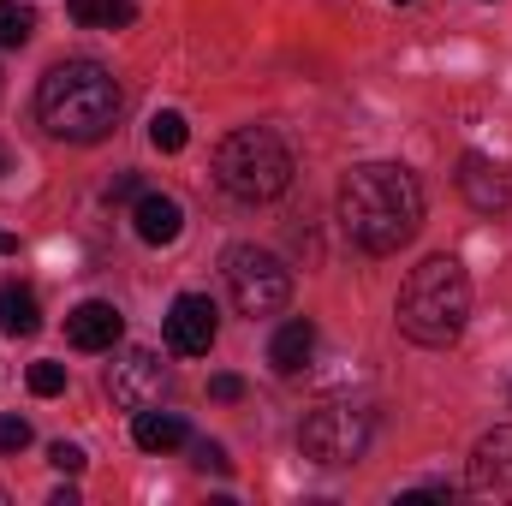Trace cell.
<instances>
[{
  "label": "cell",
  "mask_w": 512,
  "mask_h": 506,
  "mask_svg": "<svg viewBox=\"0 0 512 506\" xmlns=\"http://www.w3.org/2000/svg\"><path fill=\"white\" fill-rule=\"evenodd\" d=\"M340 227L358 251L393 256L423 227V185L399 161H364L340 185Z\"/></svg>",
  "instance_id": "1"
},
{
  "label": "cell",
  "mask_w": 512,
  "mask_h": 506,
  "mask_svg": "<svg viewBox=\"0 0 512 506\" xmlns=\"http://www.w3.org/2000/svg\"><path fill=\"white\" fill-rule=\"evenodd\" d=\"M36 120L48 137L66 143H102L120 120V84L102 60H60L36 90Z\"/></svg>",
  "instance_id": "2"
},
{
  "label": "cell",
  "mask_w": 512,
  "mask_h": 506,
  "mask_svg": "<svg viewBox=\"0 0 512 506\" xmlns=\"http://www.w3.org/2000/svg\"><path fill=\"white\" fill-rule=\"evenodd\" d=\"M393 316H399L405 340H417L429 352L453 346L465 334V322H471V274H465V262L459 256H423L411 268Z\"/></svg>",
  "instance_id": "3"
},
{
  "label": "cell",
  "mask_w": 512,
  "mask_h": 506,
  "mask_svg": "<svg viewBox=\"0 0 512 506\" xmlns=\"http://www.w3.org/2000/svg\"><path fill=\"white\" fill-rule=\"evenodd\" d=\"M292 149L274 137L268 126H245L233 137H221L215 149V185L239 203H274L292 185Z\"/></svg>",
  "instance_id": "4"
},
{
  "label": "cell",
  "mask_w": 512,
  "mask_h": 506,
  "mask_svg": "<svg viewBox=\"0 0 512 506\" xmlns=\"http://www.w3.org/2000/svg\"><path fill=\"white\" fill-rule=\"evenodd\" d=\"M227 292L245 316H280L292 304V268L262 245H233L227 251Z\"/></svg>",
  "instance_id": "5"
},
{
  "label": "cell",
  "mask_w": 512,
  "mask_h": 506,
  "mask_svg": "<svg viewBox=\"0 0 512 506\" xmlns=\"http://www.w3.org/2000/svg\"><path fill=\"white\" fill-rule=\"evenodd\" d=\"M298 447L316 465H358L364 447H370V411H358V405H316L304 417V429H298Z\"/></svg>",
  "instance_id": "6"
},
{
  "label": "cell",
  "mask_w": 512,
  "mask_h": 506,
  "mask_svg": "<svg viewBox=\"0 0 512 506\" xmlns=\"http://www.w3.org/2000/svg\"><path fill=\"white\" fill-rule=\"evenodd\" d=\"M108 393H114V405L143 411V405H155V399L167 393V364H161L149 346H126V352L114 358V370H108Z\"/></svg>",
  "instance_id": "7"
},
{
  "label": "cell",
  "mask_w": 512,
  "mask_h": 506,
  "mask_svg": "<svg viewBox=\"0 0 512 506\" xmlns=\"http://www.w3.org/2000/svg\"><path fill=\"white\" fill-rule=\"evenodd\" d=\"M215 334H221V310H215V298H203V292H179L173 310H167V346H173L179 358H209Z\"/></svg>",
  "instance_id": "8"
},
{
  "label": "cell",
  "mask_w": 512,
  "mask_h": 506,
  "mask_svg": "<svg viewBox=\"0 0 512 506\" xmlns=\"http://www.w3.org/2000/svg\"><path fill=\"white\" fill-rule=\"evenodd\" d=\"M471 495H512V423L489 429L471 447Z\"/></svg>",
  "instance_id": "9"
},
{
  "label": "cell",
  "mask_w": 512,
  "mask_h": 506,
  "mask_svg": "<svg viewBox=\"0 0 512 506\" xmlns=\"http://www.w3.org/2000/svg\"><path fill=\"white\" fill-rule=\"evenodd\" d=\"M120 334H126V316H120L108 298H84V304L66 316V340H72L78 352H114Z\"/></svg>",
  "instance_id": "10"
},
{
  "label": "cell",
  "mask_w": 512,
  "mask_h": 506,
  "mask_svg": "<svg viewBox=\"0 0 512 506\" xmlns=\"http://www.w3.org/2000/svg\"><path fill=\"white\" fill-rule=\"evenodd\" d=\"M459 191H465V203H471L477 215H501V209L512 203L507 173H501V167H495L489 155H477V149H471V155L459 161Z\"/></svg>",
  "instance_id": "11"
},
{
  "label": "cell",
  "mask_w": 512,
  "mask_h": 506,
  "mask_svg": "<svg viewBox=\"0 0 512 506\" xmlns=\"http://www.w3.org/2000/svg\"><path fill=\"white\" fill-rule=\"evenodd\" d=\"M131 233L143 239V245H173L179 233H185V209H179V197H167V191H143L137 203H131Z\"/></svg>",
  "instance_id": "12"
},
{
  "label": "cell",
  "mask_w": 512,
  "mask_h": 506,
  "mask_svg": "<svg viewBox=\"0 0 512 506\" xmlns=\"http://www.w3.org/2000/svg\"><path fill=\"white\" fill-rule=\"evenodd\" d=\"M310 358H316V322H304V316L280 322V334L268 340V364H274V376H298Z\"/></svg>",
  "instance_id": "13"
},
{
  "label": "cell",
  "mask_w": 512,
  "mask_h": 506,
  "mask_svg": "<svg viewBox=\"0 0 512 506\" xmlns=\"http://www.w3.org/2000/svg\"><path fill=\"white\" fill-rule=\"evenodd\" d=\"M131 441L143 447V453H173V447H185L191 441V429H185V417H173V411H137L131 417Z\"/></svg>",
  "instance_id": "14"
},
{
  "label": "cell",
  "mask_w": 512,
  "mask_h": 506,
  "mask_svg": "<svg viewBox=\"0 0 512 506\" xmlns=\"http://www.w3.org/2000/svg\"><path fill=\"white\" fill-rule=\"evenodd\" d=\"M42 328V304L30 286H0V334L6 340H30Z\"/></svg>",
  "instance_id": "15"
},
{
  "label": "cell",
  "mask_w": 512,
  "mask_h": 506,
  "mask_svg": "<svg viewBox=\"0 0 512 506\" xmlns=\"http://www.w3.org/2000/svg\"><path fill=\"white\" fill-rule=\"evenodd\" d=\"M149 143H155L161 155H179V149L191 143V126H185V114H173V108H161V114L149 120Z\"/></svg>",
  "instance_id": "16"
},
{
  "label": "cell",
  "mask_w": 512,
  "mask_h": 506,
  "mask_svg": "<svg viewBox=\"0 0 512 506\" xmlns=\"http://www.w3.org/2000/svg\"><path fill=\"white\" fill-rule=\"evenodd\" d=\"M30 30H36V12L18 0H0V48H24Z\"/></svg>",
  "instance_id": "17"
},
{
  "label": "cell",
  "mask_w": 512,
  "mask_h": 506,
  "mask_svg": "<svg viewBox=\"0 0 512 506\" xmlns=\"http://www.w3.org/2000/svg\"><path fill=\"white\" fill-rule=\"evenodd\" d=\"M30 393H36V399H54V393H66V364H54V358L30 364Z\"/></svg>",
  "instance_id": "18"
},
{
  "label": "cell",
  "mask_w": 512,
  "mask_h": 506,
  "mask_svg": "<svg viewBox=\"0 0 512 506\" xmlns=\"http://www.w3.org/2000/svg\"><path fill=\"white\" fill-rule=\"evenodd\" d=\"M48 465H54L60 477H78L90 459H84V447H78V441H54V447H48Z\"/></svg>",
  "instance_id": "19"
},
{
  "label": "cell",
  "mask_w": 512,
  "mask_h": 506,
  "mask_svg": "<svg viewBox=\"0 0 512 506\" xmlns=\"http://www.w3.org/2000/svg\"><path fill=\"white\" fill-rule=\"evenodd\" d=\"M191 465H197V471H215V477H227V471H233V459H227L215 441H197V447H191Z\"/></svg>",
  "instance_id": "20"
},
{
  "label": "cell",
  "mask_w": 512,
  "mask_h": 506,
  "mask_svg": "<svg viewBox=\"0 0 512 506\" xmlns=\"http://www.w3.org/2000/svg\"><path fill=\"white\" fill-rule=\"evenodd\" d=\"M30 447V423L24 417H0V453H24Z\"/></svg>",
  "instance_id": "21"
},
{
  "label": "cell",
  "mask_w": 512,
  "mask_h": 506,
  "mask_svg": "<svg viewBox=\"0 0 512 506\" xmlns=\"http://www.w3.org/2000/svg\"><path fill=\"white\" fill-rule=\"evenodd\" d=\"M209 393H215L221 405H233V399H245V376H233V370H221V376H209Z\"/></svg>",
  "instance_id": "22"
},
{
  "label": "cell",
  "mask_w": 512,
  "mask_h": 506,
  "mask_svg": "<svg viewBox=\"0 0 512 506\" xmlns=\"http://www.w3.org/2000/svg\"><path fill=\"white\" fill-rule=\"evenodd\" d=\"M131 18H137V6H131V0H108V6H102V30H126Z\"/></svg>",
  "instance_id": "23"
},
{
  "label": "cell",
  "mask_w": 512,
  "mask_h": 506,
  "mask_svg": "<svg viewBox=\"0 0 512 506\" xmlns=\"http://www.w3.org/2000/svg\"><path fill=\"white\" fill-rule=\"evenodd\" d=\"M102 6H108V0H66V12H72L78 24H102Z\"/></svg>",
  "instance_id": "24"
},
{
  "label": "cell",
  "mask_w": 512,
  "mask_h": 506,
  "mask_svg": "<svg viewBox=\"0 0 512 506\" xmlns=\"http://www.w3.org/2000/svg\"><path fill=\"white\" fill-rule=\"evenodd\" d=\"M108 197H114V203H137V197H143V185H137V173H120Z\"/></svg>",
  "instance_id": "25"
},
{
  "label": "cell",
  "mask_w": 512,
  "mask_h": 506,
  "mask_svg": "<svg viewBox=\"0 0 512 506\" xmlns=\"http://www.w3.org/2000/svg\"><path fill=\"white\" fill-rule=\"evenodd\" d=\"M18 251V239H12V233H0V256H12Z\"/></svg>",
  "instance_id": "26"
},
{
  "label": "cell",
  "mask_w": 512,
  "mask_h": 506,
  "mask_svg": "<svg viewBox=\"0 0 512 506\" xmlns=\"http://www.w3.org/2000/svg\"><path fill=\"white\" fill-rule=\"evenodd\" d=\"M6 167H12V155H6V143H0V179H6Z\"/></svg>",
  "instance_id": "27"
},
{
  "label": "cell",
  "mask_w": 512,
  "mask_h": 506,
  "mask_svg": "<svg viewBox=\"0 0 512 506\" xmlns=\"http://www.w3.org/2000/svg\"><path fill=\"white\" fill-rule=\"evenodd\" d=\"M393 6H411V0H393Z\"/></svg>",
  "instance_id": "28"
}]
</instances>
